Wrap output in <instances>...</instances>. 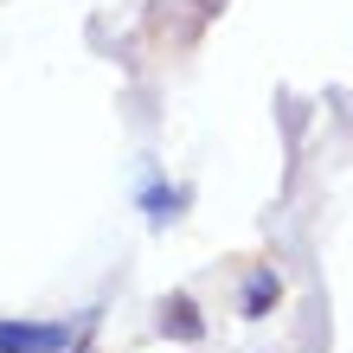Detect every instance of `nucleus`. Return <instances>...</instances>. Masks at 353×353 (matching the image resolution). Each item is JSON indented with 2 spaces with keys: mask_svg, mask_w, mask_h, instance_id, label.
<instances>
[{
  "mask_svg": "<svg viewBox=\"0 0 353 353\" xmlns=\"http://www.w3.org/2000/svg\"><path fill=\"white\" fill-rule=\"evenodd\" d=\"M71 327L65 321H7L0 315V353H65Z\"/></svg>",
  "mask_w": 353,
  "mask_h": 353,
  "instance_id": "nucleus-1",
  "label": "nucleus"
},
{
  "mask_svg": "<svg viewBox=\"0 0 353 353\" xmlns=\"http://www.w3.org/2000/svg\"><path fill=\"white\" fill-rule=\"evenodd\" d=\"M161 334H174V341H205V321H199V302L193 296H168L161 302Z\"/></svg>",
  "mask_w": 353,
  "mask_h": 353,
  "instance_id": "nucleus-2",
  "label": "nucleus"
},
{
  "mask_svg": "<svg viewBox=\"0 0 353 353\" xmlns=\"http://www.w3.org/2000/svg\"><path fill=\"white\" fill-rule=\"evenodd\" d=\"M276 296H283V276L276 270H251V283H244V321H263L270 308H276Z\"/></svg>",
  "mask_w": 353,
  "mask_h": 353,
  "instance_id": "nucleus-3",
  "label": "nucleus"
},
{
  "mask_svg": "<svg viewBox=\"0 0 353 353\" xmlns=\"http://www.w3.org/2000/svg\"><path fill=\"white\" fill-rule=\"evenodd\" d=\"M141 212H148V225H168V219H180V193L161 186V180H148L141 186Z\"/></svg>",
  "mask_w": 353,
  "mask_h": 353,
  "instance_id": "nucleus-4",
  "label": "nucleus"
},
{
  "mask_svg": "<svg viewBox=\"0 0 353 353\" xmlns=\"http://www.w3.org/2000/svg\"><path fill=\"white\" fill-rule=\"evenodd\" d=\"M65 353H71V347H65Z\"/></svg>",
  "mask_w": 353,
  "mask_h": 353,
  "instance_id": "nucleus-5",
  "label": "nucleus"
}]
</instances>
